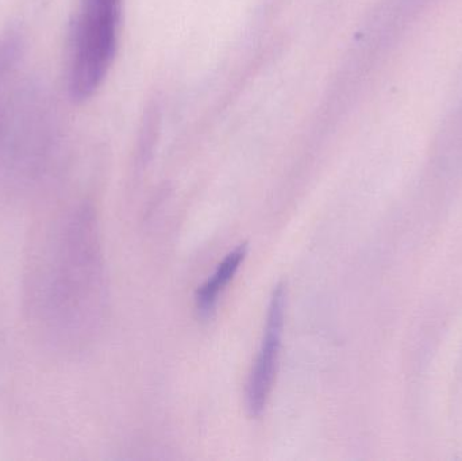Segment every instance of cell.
Returning <instances> with one entry per match:
<instances>
[{
  "label": "cell",
  "mask_w": 462,
  "mask_h": 461,
  "mask_svg": "<svg viewBox=\"0 0 462 461\" xmlns=\"http://www.w3.org/2000/svg\"><path fill=\"white\" fill-rule=\"evenodd\" d=\"M285 314H287V289L284 283H280L272 291L268 311H266L263 340L247 378L245 401H246L247 413L253 419L263 416L276 381L282 335H284Z\"/></svg>",
  "instance_id": "3"
},
{
  "label": "cell",
  "mask_w": 462,
  "mask_h": 461,
  "mask_svg": "<svg viewBox=\"0 0 462 461\" xmlns=\"http://www.w3.org/2000/svg\"><path fill=\"white\" fill-rule=\"evenodd\" d=\"M122 0H81L72 32L69 92L76 102L99 89L116 59Z\"/></svg>",
  "instance_id": "2"
},
{
  "label": "cell",
  "mask_w": 462,
  "mask_h": 461,
  "mask_svg": "<svg viewBox=\"0 0 462 461\" xmlns=\"http://www.w3.org/2000/svg\"><path fill=\"white\" fill-rule=\"evenodd\" d=\"M246 256L247 244H241L219 263L213 275L202 286L198 287L195 292V308L202 318H211L216 313L222 294L233 281Z\"/></svg>",
  "instance_id": "4"
},
{
  "label": "cell",
  "mask_w": 462,
  "mask_h": 461,
  "mask_svg": "<svg viewBox=\"0 0 462 461\" xmlns=\"http://www.w3.org/2000/svg\"><path fill=\"white\" fill-rule=\"evenodd\" d=\"M23 303L34 337L57 352L88 341L102 317L105 275L94 210L54 207L35 226L24 265Z\"/></svg>",
  "instance_id": "1"
}]
</instances>
